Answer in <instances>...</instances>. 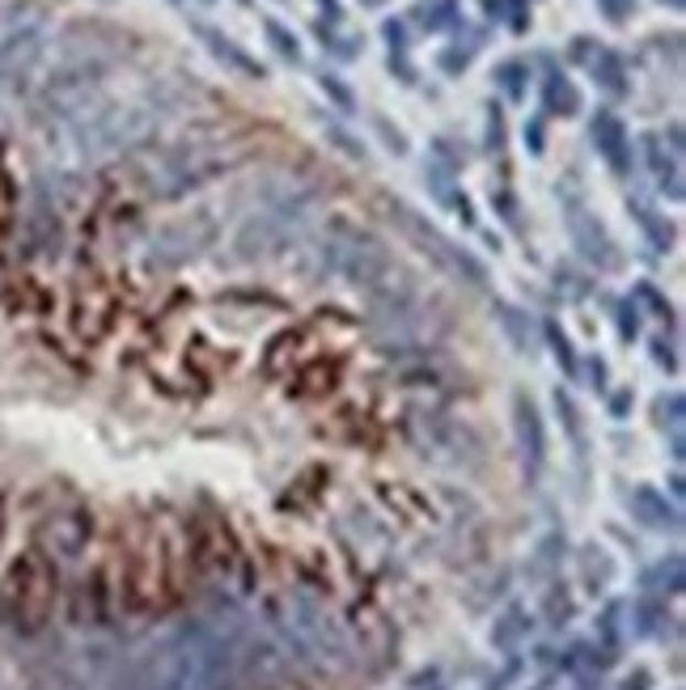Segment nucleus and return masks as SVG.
I'll list each match as a JSON object with an SVG mask.
<instances>
[{
	"mask_svg": "<svg viewBox=\"0 0 686 690\" xmlns=\"http://www.w3.org/2000/svg\"><path fill=\"white\" fill-rule=\"evenodd\" d=\"M594 140H598V149H602V157L610 162V166H614V169H628V136H623L619 119H610V114H598V123H594Z\"/></svg>",
	"mask_w": 686,
	"mask_h": 690,
	"instance_id": "obj_7",
	"label": "nucleus"
},
{
	"mask_svg": "<svg viewBox=\"0 0 686 690\" xmlns=\"http://www.w3.org/2000/svg\"><path fill=\"white\" fill-rule=\"evenodd\" d=\"M323 89H330V94H335V98H339L344 107L352 102V98H348V89H344V85H339V81H330V77H323Z\"/></svg>",
	"mask_w": 686,
	"mask_h": 690,
	"instance_id": "obj_9",
	"label": "nucleus"
},
{
	"mask_svg": "<svg viewBox=\"0 0 686 690\" xmlns=\"http://www.w3.org/2000/svg\"><path fill=\"white\" fill-rule=\"evenodd\" d=\"M330 263H335V272H344L352 284H378L390 272V254L369 233L344 229V224H339V238L330 242Z\"/></svg>",
	"mask_w": 686,
	"mask_h": 690,
	"instance_id": "obj_5",
	"label": "nucleus"
},
{
	"mask_svg": "<svg viewBox=\"0 0 686 690\" xmlns=\"http://www.w3.org/2000/svg\"><path fill=\"white\" fill-rule=\"evenodd\" d=\"M128 690H233V648L213 623H187L140 657Z\"/></svg>",
	"mask_w": 686,
	"mask_h": 690,
	"instance_id": "obj_1",
	"label": "nucleus"
},
{
	"mask_svg": "<svg viewBox=\"0 0 686 690\" xmlns=\"http://www.w3.org/2000/svg\"><path fill=\"white\" fill-rule=\"evenodd\" d=\"M4 602L13 610V623L22 632H39L55 606V563L47 551H22L9 568Z\"/></svg>",
	"mask_w": 686,
	"mask_h": 690,
	"instance_id": "obj_2",
	"label": "nucleus"
},
{
	"mask_svg": "<svg viewBox=\"0 0 686 690\" xmlns=\"http://www.w3.org/2000/svg\"><path fill=\"white\" fill-rule=\"evenodd\" d=\"M0 538H4V496H0Z\"/></svg>",
	"mask_w": 686,
	"mask_h": 690,
	"instance_id": "obj_10",
	"label": "nucleus"
},
{
	"mask_svg": "<svg viewBox=\"0 0 686 690\" xmlns=\"http://www.w3.org/2000/svg\"><path fill=\"white\" fill-rule=\"evenodd\" d=\"M288 639L302 648V657H314L323 665L348 661V639L330 623L314 602H288Z\"/></svg>",
	"mask_w": 686,
	"mask_h": 690,
	"instance_id": "obj_3",
	"label": "nucleus"
},
{
	"mask_svg": "<svg viewBox=\"0 0 686 690\" xmlns=\"http://www.w3.org/2000/svg\"><path fill=\"white\" fill-rule=\"evenodd\" d=\"M268 34H272V39H275V47H280V52H284V56H288V59H297V56H302V52H297V39H293L288 30H280V26H275V22H268Z\"/></svg>",
	"mask_w": 686,
	"mask_h": 690,
	"instance_id": "obj_8",
	"label": "nucleus"
},
{
	"mask_svg": "<svg viewBox=\"0 0 686 690\" xmlns=\"http://www.w3.org/2000/svg\"><path fill=\"white\" fill-rule=\"evenodd\" d=\"M204 39H208V52L225 64V68H233V73H242V77H250V81H263L268 73H263V64H254V59L242 52V47H233V39H225V34H217V30H199Z\"/></svg>",
	"mask_w": 686,
	"mask_h": 690,
	"instance_id": "obj_6",
	"label": "nucleus"
},
{
	"mask_svg": "<svg viewBox=\"0 0 686 690\" xmlns=\"http://www.w3.org/2000/svg\"><path fill=\"white\" fill-rule=\"evenodd\" d=\"M390 217L403 224V233L415 238L420 250H424V254H433L445 272H458V276H467L470 284H479V280H483V263H479V259H470L462 247H454L449 238H440L437 229L424 221V217H415L407 204H394V208H390Z\"/></svg>",
	"mask_w": 686,
	"mask_h": 690,
	"instance_id": "obj_4",
	"label": "nucleus"
}]
</instances>
